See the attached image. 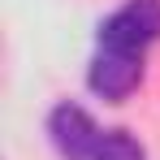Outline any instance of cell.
Returning a JSON list of instances; mask_svg holds the SVG:
<instances>
[{
    "label": "cell",
    "instance_id": "1",
    "mask_svg": "<svg viewBox=\"0 0 160 160\" xmlns=\"http://www.w3.org/2000/svg\"><path fill=\"white\" fill-rule=\"evenodd\" d=\"M160 43V0H126L95 30V52L87 65V87L104 100L121 104L138 91L147 74V52Z\"/></svg>",
    "mask_w": 160,
    "mask_h": 160
},
{
    "label": "cell",
    "instance_id": "2",
    "mask_svg": "<svg viewBox=\"0 0 160 160\" xmlns=\"http://www.w3.org/2000/svg\"><path fill=\"white\" fill-rule=\"evenodd\" d=\"M48 138L61 160H147L130 130H100L95 117L69 100L48 112Z\"/></svg>",
    "mask_w": 160,
    "mask_h": 160
}]
</instances>
